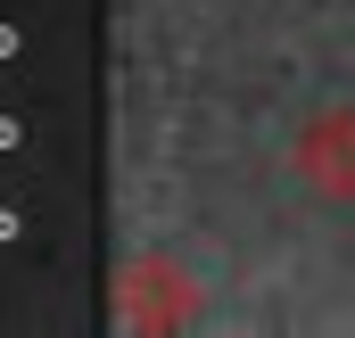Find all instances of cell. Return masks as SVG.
<instances>
[{"label":"cell","mask_w":355,"mask_h":338,"mask_svg":"<svg viewBox=\"0 0 355 338\" xmlns=\"http://www.w3.org/2000/svg\"><path fill=\"white\" fill-rule=\"evenodd\" d=\"M297 173L322 190V198H355V107H331L297 132Z\"/></svg>","instance_id":"obj_1"}]
</instances>
